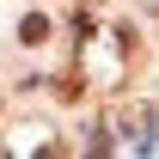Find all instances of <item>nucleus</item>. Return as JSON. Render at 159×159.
Returning <instances> with one entry per match:
<instances>
[{
	"label": "nucleus",
	"instance_id": "obj_1",
	"mask_svg": "<svg viewBox=\"0 0 159 159\" xmlns=\"http://www.w3.org/2000/svg\"><path fill=\"white\" fill-rule=\"evenodd\" d=\"M147 129H153V110H147V104H122L116 110V122H110V135H122V141H147Z\"/></svg>",
	"mask_w": 159,
	"mask_h": 159
},
{
	"label": "nucleus",
	"instance_id": "obj_2",
	"mask_svg": "<svg viewBox=\"0 0 159 159\" xmlns=\"http://www.w3.org/2000/svg\"><path fill=\"white\" fill-rule=\"evenodd\" d=\"M19 43H25V49L49 43V19H43V12H25V19H19Z\"/></svg>",
	"mask_w": 159,
	"mask_h": 159
},
{
	"label": "nucleus",
	"instance_id": "obj_3",
	"mask_svg": "<svg viewBox=\"0 0 159 159\" xmlns=\"http://www.w3.org/2000/svg\"><path fill=\"white\" fill-rule=\"evenodd\" d=\"M49 86H55V98H61V104H80V92H86L80 80H49Z\"/></svg>",
	"mask_w": 159,
	"mask_h": 159
}]
</instances>
